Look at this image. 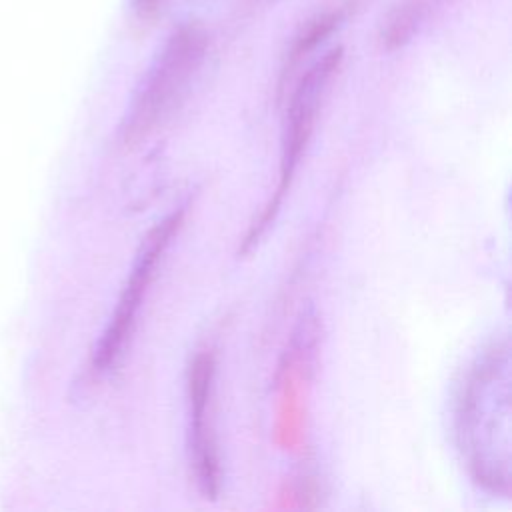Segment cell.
I'll return each instance as SVG.
<instances>
[{
	"mask_svg": "<svg viewBox=\"0 0 512 512\" xmlns=\"http://www.w3.org/2000/svg\"><path fill=\"white\" fill-rule=\"evenodd\" d=\"M180 224H182V210H174L168 216H164L160 222H156L148 230V234L142 238L130 276L118 298L116 310L94 350V358H92L94 372L98 374L108 372L122 358L124 348L134 332V324H136L142 300L154 278V270L160 258L164 256L168 244L172 242L174 234L178 232Z\"/></svg>",
	"mask_w": 512,
	"mask_h": 512,
	"instance_id": "obj_4",
	"label": "cell"
},
{
	"mask_svg": "<svg viewBox=\"0 0 512 512\" xmlns=\"http://www.w3.org/2000/svg\"><path fill=\"white\" fill-rule=\"evenodd\" d=\"M216 360L210 350L198 352L188 370V408H190V464L200 494L214 500L220 494V458L212 424Z\"/></svg>",
	"mask_w": 512,
	"mask_h": 512,
	"instance_id": "obj_5",
	"label": "cell"
},
{
	"mask_svg": "<svg viewBox=\"0 0 512 512\" xmlns=\"http://www.w3.org/2000/svg\"><path fill=\"white\" fill-rule=\"evenodd\" d=\"M444 0H400L384 18L380 42L392 50L406 44Z\"/></svg>",
	"mask_w": 512,
	"mask_h": 512,
	"instance_id": "obj_7",
	"label": "cell"
},
{
	"mask_svg": "<svg viewBox=\"0 0 512 512\" xmlns=\"http://www.w3.org/2000/svg\"><path fill=\"white\" fill-rule=\"evenodd\" d=\"M508 346L494 342L472 362L456 396L454 434L472 478L494 494L510 488Z\"/></svg>",
	"mask_w": 512,
	"mask_h": 512,
	"instance_id": "obj_1",
	"label": "cell"
},
{
	"mask_svg": "<svg viewBox=\"0 0 512 512\" xmlns=\"http://www.w3.org/2000/svg\"><path fill=\"white\" fill-rule=\"evenodd\" d=\"M162 4H164V0H132L134 14L140 20H152L160 12Z\"/></svg>",
	"mask_w": 512,
	"mask_h": 512,
	"instance_id": "obj_8",
	"label": "cell"
},
{
	"mask_svg": "<svg viewBox=\"0 0 512 512\" xmlns=\"http://www.w3.org/2000/svg\"><path fill=\"white\" fill-rule=\"evenodd\" d=\"M206 48V30L196 22H186L168 36L122 124L126 146L140 144L174 116L204 62Z\"/></svg>",
	"mask_w": 512,
	"mask_h": 512,
	"instance_id": "obj_2",
	"label": "cell"
},
{
	"mask_svg": "<svg viewBox=\"0 0 512 512\" xmlns=\"http://www.w3.org/2000/svg\"><path fill=\"white\" fill-rule=\"evenodd\" d=\"M340 62H342V48H332V50L324 52L320 58H316L296 80V86L292 88L288 106H286L278 186H276L274 196L262 210L260 218L250 226L248 236L242 246V252H246L264 234V230L272 224V220L282 204V198L292 184L294 172H296L300 158L306 150V144L312 136L320 104L324 100V94H326L334 74L340 68Z\"/></svg>",
	"mask_w": 512,
	"mask_h": 512,
	"instance_id": "obj_3",
	"label": "cell"
},
{
	"mask_svg": "<svg viewBox=\"0 0 512 512\" xmlns=\"http://www.w3.org/2000/svg\"><path fill=\"white\" fill-rule=\"evenodd\" d=\"M344 12L342 8L336 10H324L316 16H312L294 36L284 66H282V76H280V90L286 86V82L292 78V74L298 70V66L310 58L316 48L342 24Z\"/></svg>",
	"mask_w": 512,
	"mask_h": 512,
	"instance_id": "obj_6",
	"label": "cell"
}]
</instances>
